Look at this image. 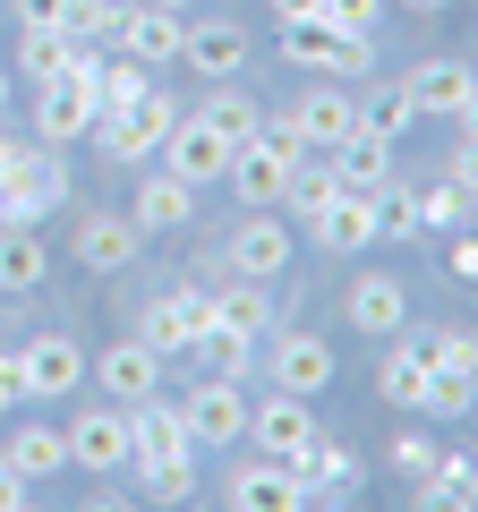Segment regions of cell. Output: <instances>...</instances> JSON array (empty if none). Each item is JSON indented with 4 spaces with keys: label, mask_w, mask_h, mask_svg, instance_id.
Wrapping results in <instances>:
<instances>
[{
    "label": "cell",
    "mask_w": 478,
    "mask_h": 512,
    "mask_svg": "<svg viewBox=\"0 0 478 512\" xmlns=\"http://www.w3.org/2000/svg\"><path fill=\"white\" fill-rule=\"evenodd\" d=\"M453 188H478V128H461V146H453Z\"/></svg>",
    "instance_id": "c3c4849f"
},
{
    "label": "cell",
    "mask_w": 478,
    "mask_h": 512,
    "mask_svg": "<svg viewBox=\"0 0 478 512\" xmlns=\"http://www.w3.org/2000/svg\"><path fill=\"white\" fill-rule=\"evenodd\" d=\"M470 402H478V367H427L419 410H436V419H470Z\"/></svg>",
    "instance_id": "4dcf8cb0"
},
{
    "label": "cell",
    "mask_w": 478,
    "mask_h": 512,
    "mask_svg": "<svg viewBox=\"0 0 478 512\" xmlns=\"http://www.w3.org/2000/svg\"><path fill=\"white\" fill-rule=\"evenodd\" d=\"M444 274H453V282H478V231H453V248H444Z\"/></svg>",
    "instance_id": "bcb514c9"
},
{
    "label": "cell",
    "mask_w": 478,
    "mask_h": 512,
    "mask_svg": "<svg viewBox=\"0 0 478 512\" xmlns=\"http://www.w3.org/2000/svg\"><path fill=\"white\" fill-rule=\"evenodd\" d=\"M129 470H154V461H197V436H188L180 402H163V393H146V402H129Z\"/></svg>",
    "instance_id": "277c9868"
},
{
    "label": "cell",
    "mask_w": 478,
    "mask_h": 512,
    "mask_svg": "<svg viewBox=\"0 0 478 512\" xmlns=\"http://www.w3.org/2000/svg\"><path fill=\"white\" fill-rule=\"evenodd\" d=\"M402 94H410V111H419V120H461V111H470V94H478V77L461 69V60H419V69L402 77Z\"/></svg>",
    "instance_id": "8fae6325"
},
{
    "label": "cell",
    "mask_w": 478,
    "mask_h": 512,
    "mask_svg": "<svg viewBox=\"0 0 478 512\" xmlns=\"http://www.w3.org/2000/svg\"><path fill=\"white\" fill-rule=\"evenodd\" d=\"M94 86H43V111H35V128H43V146H77V137H94Z\"/></svg>",
    "instance_id": "ffe728a7"
},
{
    "label": "cell",
    "mask_w": 478,
    "mask_h": 512,
    "mask_svg": "<svg viewBox=\"0 0 478 512\" xmlns=\"http://www.w3.org/2000/svg\"><path fill=\"white\" fill-rule=\"evenodd\" d=\"M188 214H197V188H188L180 171H154V180L137 188V231H188Z\"/></svg>",
    "instance_id": "cb8c5ba5"
},
{
    "label": "cell",
    "mask_w": 478,
    "mask_h": 512,
    "mask_svg": "<svg viewBox=\"0 0 478 512\" xmlns=\"http://www.w3.org/2000/svg\"><path fill=\"white\" fill-rule=\"evenodd\" d=\"M137 478H146L154 504H180V495H188V461H154V470H137Z\"/></svg>",
    "instance_id": "f6af8a7d"
},
{
    "label": "cell",
    "mask_w": 478,
    "mask_h": 512,
    "mask_svg": "<svg viewBox=\"0 0 478 512\" xmlns=\"http://www.w3.org/2000/svg\"><path fill=\"white\" fill-rule=\"evenodd\" d=\"M402 308H410L402 274H359V282H350V291H342V316H350V325H359V333H376V342H385V333L402 325Z\"/></svg>",
    "instance_id": "e0dca14e"
},
{
    "label": "cell",
    "mask_w": 478,
    "mask_h": 512,
    "mask_svg": "<svg viewBox=\"0 0 478 512\" xmlns=\"http://www.w3.org/2000/svg\"><path fill=\"white\" fill-rule=\"evenodd\" d=\"M461 128H478V94H470V111H461Z\"/></svg>",
    "instance_id": "f5cc1de1"
},
{
    "label": "cell",
    "mask_w": 478,
    "mask_h": 512,
    "mask_svg": "<svg viewBox=\"0 0 478 512\" xmlns=\"http://www.w3.org/2000/svg\"><path fill=\"white\" fill-rule=\"evenodd\" d=\"M163 154H171V171H180L188 188H214L222 171H231V137H222V128H205V120H171Z\"/></svg>",
    "instance_id": "7c38bea8"
},
{
    "label": "cell",
    "mask_w": 478,
    "mask_h": 512,
    "mask_svg": "<svg viewBox=\"0 0 478 512\" xmlns=\"http://www.w3.org/2000/svg\"><path fill=\"white\" fill-rule=\"evenodd\" d=\"M43 274H52V248H43L35 231H0V299H9V291H35Z\"/></svg>",
    "instance_id": "83f0119b"
},
{
    "label": "cell",
    "mask_w": 478,
    "mask_h": 512,
    "mask_svg": "<svg viewBox=\"0 0 478 512\" xmlns=\"http://www.w3.org/2000/svg\"><path fill=\"white\" fill-rule=\"evenodd\" d=\"M180 419H188L197 444H239L248 436V393H239V376H205L197 393L180 402Z\"/></svg>",
    "instance_id": "52a82bcc"
},
{
    "label": "cell",
    "mask_w": 478,
    "mask_h": 512,
    "mask_svg": "<svg viewBox=\"0 0 478 512\" xmlns=\"http://www.w3.org/2000/svg\"><path fill=\"white\" fill-rule=\"evenodd\" d=\"M69 461L77 470H94V478H111V470H129V410H77V427H69Z\"/></svg>",
    "instance_id": "9c48e42d"
},
{
    "label": "cell",
    "mask_w": 478,
    "mask_h": 512,
    "mask_svg": "<svg viewBox=\"0 0 478 512\" xmlns=\"http://www.w3.org/2000/svg\"><path fill=\"white\" fill-rule=\"evenodd\" d=\"M171 120H180V103H171L163 86H146L129 111H94V146H103L111 163H146V154H163Z\"/></svg>",
    "instance_id": "7a4b0ae2"
},
{
    "label": "cell",
    "mask_w": 478,
    "mask_h": 512,
    "mask_svg": "<svg viewBox=\"0 0 478 512\" xmlns=\"http://www.w3.org/2000/svg\"><path fill=\"white\" fill-rule=\"evenodd\" d=\"M231 265H239V282H274L282 265H291V231H282V222H248V231L231 239Z\"/></svg>",
    "instance_id": "484cf974"
},
{
    "label": "cell",
    "mask_w": 478,
    "mask_h": 512,
    "mask_svg": "<svg viewBox=\"0 0 478 512\" xmlns=\"http://www.w3.org/2000/svg\"><path fill=\"white\" fill-rule=\"evenodd\" d=\"M9 163H18V137H9V128H0V171H9Z\"/></svg>",
    "instance_id": "f907efd6"
},
{
    "label": "cell",
    "mask_w": 478,
    "mask_h": 512,
    "mask_svg": "<svg viewBox=\"0 0 478 512\" xmlns=\"http://www.w3.org/2000/svg\"><path fill=\"white\" fill-rule=\"evenodd\" d=\"M154 9H188V0H154Z\"/></svg>",
    "instance_id": "11a10c76"
},
{
    "label": "cell",
    "mask_w": 478,
    "mask_h": 512,
    "mask_svg": "<svg viewBox=\"0 0 478 512\" xmlns=\"http://www.w3.org/2000/svg\"><path fill=\"white\" fill-rule=\"evenodd\" d=\"M69 35H77V43L120 35V0H69Z\"/></svg>",
    "instance_id": "ab89813d"
},
{
    "label": "cell",
    "mask_w": 478,
    "mask_h": 512,
    "mask_svg": "<svg viewBox=\"0 0 478 512\" xmlns=\"http://www.w3.org/2000/svg\"><path fill=\"white\" fill-rule=\"evenodd\" d=\"M197 350H205V367H214V376H239L257 342H248V333H231V325H205V333H197Z\"/></svg>",
    "instance_id": "8d00e7d4"
},
{
    "label": "cell",
    "mask_w": 478,
    "mask_h": 512,
    "mask_svg": "<svg viewBox=\"0 0 478 512\" xmlns=\"http://www.w3.org/2000/svg\"><path fill=\"white\" fill-rule=\"evenodd\" d=\"M248 436H257V453L265 461H299L308 453V436H316V419H308V393H265V402H248Z\"/></svg>",
    "instance_id": "5b68a950"
},
{
    "label": "cell",
    "mask_w": 478,
    "mask_h": 512,
    "mask_svg": "<svg viewBox=\"0 0 478 512\" xmlns=\"http://www.w3.org/2000/svg\"><path fill=\"white\" fill-rule=\"evenodd\" d=\"M231 504L239 512H299V504H316V495H308V478H299L291 461H239L231 470Z\"/></svg>",
    "instance_id": "30bf717a"
},
{
    "label": "cell",
    "mask_w": 478,
    "mask_h": 512,
    "mask_svg": "<svg viewBox=\"0 0 478 512\" xmlns=\"http://www.w3.org/2000/svg\"><path fill=\"white\" fill-rule=\"evenodd\" d=\"M410 231H419V205L385 180V188H376V239H410Z\"/></svg>",
    "instance_id": "74e56055"
},
{
    "label": "cell",
    "mask_w": 478,
    "mask_h": 512,
    "mask_svg": "<svg viewBox=\"0 0 478 512\" xmlns=\"http://www.w3.org/2000/svg\"><path fill=\"white\" fill-rule=\"evenodd\" d=\"M197 120H205V128H222L231 146H248V137H257V120H265V111L248 103V94H239L231 77H222V94H205V103H197Z\"/></svg>",
    "instance_id": "f546056e"
},
{
    "label": "cell",
    "mask_w": 478,
    "mask_h": 512,
    "mask_svg": "<svg viewBox=\"0 0 478 512\" xmlns=\"http://www.w3.org/2000/svg\"><path fill=\"white\" fill-rule=\"evenodd\" d=\"M180 60H188L197 77H214V86H222V77H239V69H248V26H231V18L188 26V35H180Z\"/></svg>",
    "instance_id": "4fadbf2b"
},
{
    "label": "cell",
    "mask_w": 478,
    "mask_h": 512,
    "mask_svg": "<svg viewBox=\"0 0 478 512\" xmlns=\"http://www.w3.org/2000/svg\"><path fill=\"white\" fill-rule=\"evenodd\" d=\"M410 495H419V504H478V453H436V470Z\"/></svg>",
    "instance_id": "f1b7e54d"
},
{
    "label": "cell",
    "mask_w": 478,
    "mask_h": 512,
    "mask_svg": "<svg viewBox=\"0 0 478 512\" xmlns=\"http://www.w3.org/2000/svg\"><path fill=\"white\" fill-rule=\"evenodd\" d=\"M419 359L427 367H478V342L470 333H419Z\"/></svg>",
    "instance_id": "b9f144b4"
},
{
    "label": "cell",
    "mask_w": 478,
    "mask_h": 512,
    "mask_svg": "<svg viewBox=\"0 0 478 512\" xmlns=\"http://www.w3.org/2000/svg\"><path fill=\"white\" fill-rule=\"evenodd\" d=\"M94 376H103V393H120V402H146V393H163V350H146L129 333V342H111L103 359H94Z\"/></svg>",
    "instance_id": "9a60e30c"
},
{
    "label": "cell",
    "mask_w": 478,
    "mask_h": 512,
    "mask_svg": "<svg viewBox=\"0 0 478 512\" xmlns=\"http://www.w3.org/2000/svg\"><path fill=\"white\" fill-rule=\"evenodd\" d=\"M0 461H9L26 487H35V478H60L69 470V436H60V427H18V436L0 444Z\"/></svg>",
    "instance_id": "d4e9b609"
},
{
    "label": "cell",
    "mask_w": 478,
    "mask_h": 512,
    "mask_svg": "<svg viewBox=\"0 0 478 512\" xmlns=\"http://www.w3.org/2000/svg\"><path fill=\"white\" fill-rule=\"evenodd\" d=\"M222 180H231V197H248V205H282L291 163H282V154H265L257 137H248V146H231V171H222Z\"/></svg>",
    "instance_id": "603a6c76"
},
{
    "label": "cell",
    "mask_w": 478,
    "mask_h": 512,
    "mask_svg": "<svg viewBox=\"0 0 478 512\" xmlns=\"http://www.w3.org/2000/svg\"><path fill=\"white\" fill-rule=\"evenodd\" d=\"M325 163H333V180H342V188H368V197H376V188L393 180V137H376V128H350Z\"/></svg>",
    "instance_id": "ac0fdd59"
},
{
    "label": "cell",
    "mask_w": 478,
    "mask_h": 512,
    "mask_svg": "<svg viewBox=\"0 0 478 512\" xmlns=\"http://www.w3.org/2000/svg\"><path fill=\"white\" fill-rule=\"evenodd\" d=\"M402 9H419V18H436V9H453V0H402Z\"/></svg>",
    "instance_id": "816d5d0a"
},
{
    "label": "cell",
    "mask_w": 478,
    "mask_h": 512,
    "mask_svg": "<svg viewBox=\"0 0 478 512\" xmlns=\"http://www.w3.org/2000/svg\"><path fill=\"white\" fill-rule=\"evenodd\" d=\"M316 9H325V0H274V18L291 26V18H316Z\"/></svg>",
    "instance_id": "681fc988"
},
{
    "label": "cell",
    "mask_w": 478,
    "mask_h": 512,
    "mask_svg": "<svg viewBox=\"0 0 478 512\" xmlns=\"http://www.w3.org/2000/svg\"><path fill=\"white\" fill-rule=\"evenodd\" d=\"M77 52H86V43H77V35H26V52H18V69L35 77V86H60V77L77 69Z\"/></svg>",
    "instance_id": "1f68e13d"
},
{
    "label": "cell",
    "mask_w": 478,
    "mask_h": 512,
    "mask_svg": "<svg viewBox=\"0 0 478 512\" xmlns=\"http://www.w3.org/2000/svg\"><path fill=\"white\" fill-rule=\"evenodd\" d=\"M180 35H188V26H180V9H154V0H146V9H120V52H129V60H146V69L180 60Z\"/></svg>",
    "instance_id": "2e32d148"
},
{
    "label": "cell",
    "mask_w": 478,
    "mask_h": 512,
    "mask_svg": "<svg viewBox=\"0 0 478 512\" xmlns=\"http://www.w3.org/2000/svg\"><path fill=\"white\" fill-rule=\"evenodd\" d=\"M69 197V171H60V146L52 154H26L18 146V163L0 171V231H35L52 205Z\"/></svg>",
    "instance_id": "3957f363"
},
{
    "label": "cell",
    "mask_w": 478,
    "mask_h": 512,
    "mask_svg": "<svg viewBox=\"0 0 478 512\" xmlns=\"http://www.w3.org/2000/svg\"><path fill=\"white\" fill-rule=\"evenodd\" d=\"M385 461H393V478H410V487H419V478L436 470V444H427V436H410V427H402V436H393V453H385Z\"/></svg>",
    "instance_id": "60d3db41"
},
{
    "label": "cell",
    "mask_w": 478,
    "mask_h": 512,
    "mask_svg": "<svg viewBox=\"0 0 478 512\" xmlns=\"http://www.w3.org/2000/svg\"><path fill=\"white\" fill-rule=\"evenodd\" d=\"M26 35H69V0H18Z\"/></svg>",
    "instance_id": "ee69618b"
},
{
    "label": "cell",
    "mask_w": 478,
    "mask_h": 512,
    "mask_svg": "<svg viewBox=\"0 0 478 512\" xmlns=\"http://www.w3.org/2000/svg\"><path fill=\"white\" fill-rule=\"evenodd\" d=\"M282 60L325 69L333 86H342V77H368V69H376V35H342V26L316 9V18H291V26H282Z\"/></svg>",
    "instance_id": "6da1fadb"
},
{
    "label": "cell",
    "mask_w": 478,
    "mask_h": 512,
    "mask_svg": "<svg viewBox=\"0 0 478 512\" xmlns=\"http://www.w3.org/2000/svg\"><path fill=\"white\" fill-rule=\"evenodd\" d=\"M325 18L342 26V35H376V26H385V0H325Z\"/></svg>",
    "instance_id": "7bdbcfd3"
},
{
    "label": "cell",
    "mask_w": 478,
    "mask_h": 512,
    "mask_svg": "<svg viewBox=\"0 0 478 512\" xmlns=\"http://www.w3.org/2000/svg\"><path fill=\"white\" fill-rule=\"evenodd\" d=\"M0 111H9V69H0Z\"/></svg>",
    "instance_id": "db71d44e"
},
{
    "label": "cell",
    "mask_w": 478,
    "mask_h": 512,
    "mask_svg": "<svg viewBox=\"0 0 478 512\" xmlns=\"http://www.w3.org/2000/svg\"><path fill=\"white\" fill-rule=\"evenodd\" d=\"M146 86H154V69H146V60H129V52H120V60H111L103 77H94V94H103V111H129V103H137Z\"/></svg>",
    "instance_id": "e575fe53"
},
{
    "label": "cell",
    "mask_w": 478,
    "mask_h": 512,
    "mask_svg": "<svg viewBox=\"0 0 478 512\" xmlns=\"http://www.w3.org/2000/svg\"><path fill=\"white\" fill-rule=\"evenodd\" d=\"M26 402V376H18V350H0V419Z\"/></svg>",
    "instance_id": "7dc6e473"
},
{
    "label": "cell",
    "mask_w": 478,
    "mask_h": 512,
    "mask_svg": "<svg viewBox=\"0 0 478 512\" xmlns=\"http://www.w3.org/2000/svg\"><path fill=\"white\" fill-rule=\"evenodd\" d=\"M77 256H86L94 274H120V265H137V222H129V214H94L86 231H77Z\"/></svg>",
    "instance_id": "4316f807"
},
{
    "label": "cell",
    "mask_w": 478,
    "mask_h": 512,
    "mask_svg": "<svg viewBox=\"0 0 478 512\" xmlns=\"http://www.w3.org/2000/svg\"><path fill=\"white\" fill-rule=\"evenodd\" d=\"M214 325V291H171V299H154L146 316H137V342L146 350H197V333Z\"/></svg>",
    "instance_id": "ba28073f"
},
{
    "label": "cell",
    "mask_w": 478,
    "mask_h": 512,
    "mask_svg": "<svg viewBox=\"0 0 478 512\" xmlns=\"http://www.w3.org/2000/svg\"><path fill=\"white\" fill-rule=\"evenodd\" d=\"M410 120H419V111H410V94H402V86H376L368 103H359V128H376V137H402Z\"/></svg>",
    "instance_id": "d590c367"
},
{
    "label": "cell",
    "mask_w": 478,
    "mask_h": 512,
    "mask_svg": "<svg viewBox=\"0 0 478 512\" xmlns=\"http://www.w3.org/2000/svg\"><path fill=\"white\" fill-rule=\"evenodd\" d=\"M18 376H26V402H52V393H77L86 384V350L69 342V333H35V342L18 350Z\"/></svg>",
    "instance_id": "8992f818"
},
{
    "label": "cell",
    "mask_w": 478,
    "mask_h": 512,
    "mask_svg": "<svg viewBox=\"0 0 478 512\" xmlns=\"http://www.w3.org/2000/svg\"><path fill=\"white\" fill-rule=\"evenodd\" d=\"M291 470L308 478V495H316V504H342V495L359 487V453H350V444H333V436H308V453H299Z\"/></svg>",
    "instance_id": "44dd1931"
},
{
    "label": "cell",
    "mask_w": 478,
    "mask_h": 512,
    "mask_svg": "<svg viewBox=\"0 0 478 512\" xmlns=\"http://www.w3.org/2000/svg\"><path fill=\"white\" fill-rule=\"evenodd\" d=\"M291 128L308 137V154H333L350 128H359V103H350L342 86H316V94H299V103H291Z\"/></svg>",
    "instance_id": "5bb4252c"
},
{
    "label": "cell",
    "mask_w": 478,
    "mask_h": 512,
    "mask_svg": "<svg viewBox=\"0 0 478 512\" xmlns=\"http://www.w3.org/2000/svg\"><path fill=\"white\" fill-rule=\"evenodd\" d=\"M316 239H325V248H342V256L376 248V197H368V188H333V205L316 214Z\"/></svg>",
    "instance_id": "d6986e66"
},
{
    "label": "cell",
    "mask_w": 478,
    "mask_h": 512,
    "mask_svg": "<svg viewBox=\"0 0 478 512\" xmlns=\"http://www.w3.org/2000/svg\"><path fill=\"white\" fill-rule=\"evenodd\" d=\"M214 325H231V333H248V342H265V282H239V291H214Z\"/></svg>",
    "instance_id": "d6a6232c"
},
{
    "label": "cell",
    "mask_w": 478,
    "mask_h": 512,
    "mask_svg": "<svg viewBox=\"0 0 478 512\" xmlns=\"http://www.w3.org/2000/svg\"><path fill=\"white\" fill-rule=\"evenodd\" d=\"M274 384H282V393H325V384H333V342H316V333H282V342H274Z\"/></svg>",
    "instance_id": "7402d4cb"
},
{
    "label": "cell",
    "mask_w": 478,
    "mask_h": 512,
    "mask_svg": "<svg viewBox=\"0 0 478 512\" xmlns=\"http://www.w3.org/2000/svg\"><path fill=\"white\" fill-rule=\"evenodd\" d=\"M410 205H419V222H427V231H461V205H470V197H461V188L444 180V188H419Z\"/></svg>",
    "instance_id": "f35d334b"
},
{
    "label": "cell",
    "mask_w": 478,
    "mask_h": 512,
    "mask_svg": "<svg viewBox=\"0 0 478 512\" xmlns=\"http://www.w3.org/2000/svg\"><path fill=\"white\" fill-rule=\"evenodd\" d=\"M376 384H385V402H402V410H419V393H427V359H419V342H402V350H385V367H376Z\"/></svg>",
    "instance_id": "836d02e7"
}]
</instances>
